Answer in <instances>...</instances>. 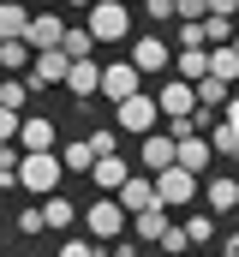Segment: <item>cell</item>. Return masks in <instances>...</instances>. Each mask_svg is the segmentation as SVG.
Returning a JSON list of instances; mask_svg holds the SVG:
<instances>
[{"mask_svg": "<svg viewBox=\"0 0 239 257\" xmlns=\"http://www.w3.org/2000/svg\"><path fill=\"white\" fill-rule=\"evenodd\" d=\"M179 54H185V48H209V42H203V24H185V18H179Z\"/></svg>", "mask_w": 239, "mask_h": 257, "instance_id": "8d00e7d4", "label": "cell"}, {"mask_svg": "<svg viewBox=\"0 0 239 257\" xmlns=\"http://www.w3.org/2000/svg\"><path fill=\"white\" fill-rule=\"evenodd\" d=\"M120 6H138V0H120Z\"/></svg>", "mask_w": 239, "mask_h": 257, "instance_id": "7bdbcfd3", "label": "cell"}, {"mask_svg": "<svg viewBox=\"0 0 239 257\" xmlns=\"http://www.w3.org/2000/svg\"><path fill=\"white\" fill-rule=\"evenodd\" d=\"M66 90H72L78 102L102 96V60H72V66H66Z\"/></svg>", "mask_w": 239, "mask_h": 257, "instance_id": "30bf717a", "label": "cell"}, {"mask_svg": "<svg viewBox=\"0 0 239 257\" xmlns=\"http://www.w3.org/2000/svg\"><path fill=\"white\" fill-rule=\"evenodd\" d=\"M60 150V126L48 114H24L18 120V156H54Z\"/></svg>", "mask_w": 239, "mask_h": 257, "instance_id": "277c9868", "label": "cell"}, {"mask_svg": "<svg viewBox=\"0 0 239 257\" xmlns=\"http://www.w3.org/2000/svg\"><path fill=\"white\" fill-rule=\"evenodd\" d=\"M209 162H215L209 138H179V144H174V168H185V174H203Z\"/></svg>", "mask_w": 239, "mask_h": 257, "instance_id": "9a60e30c", "label": "cell"}, {"mask_svg": "<svg viewBox=\"0 0 239 257\" xmlns=\"http://www.w3.org/2000/svg\"><path fill=\"white\" fill-rule=\"evenodd\" d=\"M72 215H78V203H72V197H42V221H48V227H54V233H66V227H72Z\"/></svg>", "mask_w": 239, "mask_h": 257, "instance_id": "cb8c5ba5", "label": "cell"}, {"mask_svg": "<svg viewBox=\"0 0 239 257\" xmlns=\"http://www.w3.org/2000/svg\"><path fill=\"white\" fill-rule=\"evenodd\" d=\"M60 36H66V18L60 12H30V30H24V42L42 54V48H60Z\"/></svg>", "mask_w": 239, "mask_h": 257, "instance_id": "8fae6325", "label": "cell"}, {"mask_svg": "<svg viewBox=\"0 0 239 257\" xmlns=\"http://www.w3.org/2000/svg\"><path fill=\"white\" fill-rule=\"evenodd\" d=\"M84 144H90V156H96V162H102V156H120V132H114V126H102V132H90V138H84Z\"/></svg>", "mask_w": 239, "mask_h": 257, "instance_id": "f546056e", "label": "cell"}, {"mask_svg": "<svg viewBox=\"0 0 239 257\" xmlns=\"http://www.w3.org/2000/svg\"><path fill=\"white\" fill-rule=\"evenodd\" d=\"M12 227H18V233H24V239H30V233H42V227H48V221H42V203H24V209H18V221H12Z\"/></svg>", "mask_w": 239, "mask_h": 257, "instance_id": "1f68e13d", "label": "cell"}, {"mask_svg": "<svg viewBox=\"0 0 239 257\" xmlns=\"http://www.w3.org/2000/svg\"><path fill=\"white\" fill-rule=\"evenodd\" d=\"M12 138H18V114H6V108H0V144H12Z\"/></svg>", "mask_w": 239, "mask_h": 257, "instance_id": "74e56055", "label": "cell"}, {"mask_svg": "<svg viewBox=\"0 0 239 257\" xmlns=\"http://www.w3.org/2000/svg\"><path fill=\"white\" fill-rule=\"evenodd\" d=\"M150 186H156V203H162V209H174V203H191V197H197V174L162 168V174H150Z\"/></svg>", "mask_w": 239, "mask_h": 257, "instance_id": "52a82bcc", "label": "cell"}, {"mask_svg": "<svg viewBox=\"0 0 239 257\" xmlns=\"http://www.w3.org/2000/svg\"><path fill=\"white\" fill-rule=\"evenodd\" d=\"M60 257H102V245H96V239H72V233H66V239H60Z\"/></svg>", "mask_w": 239, "mask_h": 257, "instance_id": "e575fe53", "label": "cell"}, {"mask_svg": "<svg viewBox=\"0 0 239 257\" xmlns=\"http://www.w3.org/2000/svg\"><path fill=\"white\" fill-rule=\"evenodd\" d=\"M138 12L156 18V24H174V0H138Z\"/></svg>", "mask_w": 239, "mask_h": 257, "instance_id": "d590c367", "label": "cell"}, {"mask_svg": "<svg viewBox=\"0 0 239 257\" xmlns=\"http://www.w3.org/2000/svg\"><path fill=\"white\" fill-rule=\"evenodd\" d=\"M156 108H162V120H174V114H191V108H197V96H191V84H185V78H162Z\"/></svg>", "mask_w": 239, "mask_h": 257, "instance_id": "4fadbf2b", "label": "cell"}, {"mask_svg": "<svg viewBox=\"0 0 239 257\" xmlns=\"http://www.w3.org/2000/svg\"><path fill=\"white\" fill-rule=\"evenodd\" d=\"M0 192H18V150L0 144Z\"/></svg>", "mask_w": 239, "mask_h": 257, "instance_id": "4dcf8cb0", "label": "cell"}, {"mask_svg": "<svg viewBox=\"0 0 239 257\" xmlns=\"http://www.w3.org/2000/svg\"><path fill=\"white\" fill-rule=\"evenodd\" d=\"M60 54H66V60H90V54H96V36H90L84 24H66V36H60Z\"/></svg>", "mask_w": 239, "mask_h": 257, "instance_id": "7402d4cb", "label": "cell"}, {"mask_svg": "<svg viewBox=\"0 0 239 257\" xmlns=\"http://www.w3.org/2000/svg\"><path fill=\"white\" fill-rule=\"evenodd\" d=\"M209 78H221V84L239 78V54H233V48H209Z\"/></svg>", "mask_w": 239, "mask_h": 257, "instance_id": "83f0119b", "label": "cell"}, {"mask_svg": "<svg viewBox=\"0 0 239 257\" xmlns=\"http://www.w3.org/2000/svg\"><path fill=\"white\" fill-rule=\"evenodd\" d=\"M90 180H96V186H102V197H114L120 186H126V180H132V168H126V156H102V162H96V168H90Z\"/></svg>", "mask_w": 239, "mask_h": 257, "instance_id": "2e32d148", "label": "cell"}, {"mask_svg": "<svg viewBox=\"0 0 239 257\" xmlns=\"http://www.w3.org/2000/svg\"><path fill=\"white\" fill-rule=\"evenodd\" d=\"M132 227H138L144 245H162V233H168L174 221H168V209H144V215H132Z\"/></svg>", "mask_w": 239, "mask_h": 257, "instance_id": "603a6c76", "label": "cell"}, {"mask_svg": "<svg viewBox=\"0 0 239 257\" xmlns=\"http://www.w3.org/2000/svg\"><path fill=\"white\" fill-rule=\"evenodd\" d=\"M138 162H144L150 174L174 168V138H168V132H150V138H144V150H138Z\"/></svg>", "mask_w": 239, "mask_h": 257, "instance_id": "e0dca14e", "label": "cell"}, {"mask_svg": "<svg viewBox=\"0 0 239 257\" xmlns=\"http://www.w3.org/2000/svg\"><path fill=\"white\" fill-rule=\"evenodd\" d=\"M24 96H30V84H24V78H0V108H6V114H18V120H24Z\"/></svg>", "mask_w": 239, "mask_h": 257, "instance_id": "4316f807", "label": "cell"}, {"mask_svg": "<svg viewBox=\"0 0 239 257\" xmlns=\"http://www.w3.org/2000/svg\"><path fill=\"white\" fill-rule=\"evenodd\" d=\"M114 203L126 209V215H144V209H162V203H156V186H150L144 174H132V180H126V186L114 192Z\"/></svg>", "mask_w": 239, "mask_h": 257, "instance_id": "7c38bea8", "label": "cell"}, {"mask_svg": "<svg viewBox=\"0 0 239 257\" xmlns=\"http://www.w3.org/2000/svg\"><path fill=\"white\" fill-rule=\"evenodd\" d=\"M138 84H144V78H138V66L132 60H108L102 66V96H108V102H126V96H138Z\"/></svg>", "mask_w": 239, "mask_h": 257, "instance_id": "ba28073f", "label": "cell"}, {"mask_svg": "<svg viewBox=\"0 0 239 257\" xmlns=\"http://www.w3.org/2000/svg\"><path fill=\"white\" fill-rule=\"evenodd\" d=\"M24 30H30L24 0H0V42H24Z\"/></svg>", "mask_w": 239, "mask_h": 257, "instance_id": "ac0fdd59", "label": "cell"}, {"mask_svg": "<svg viewBox=\"0 0 239 257\" xmlns=\"http://www.w3.org/2000/svg\"><path fill=\"white\" fill-rule=\"evenodd\" d=\"M66 6H78V12H90V6H96V0H66Z\"/></svg>", "mask_w": 239, "mask_h": 257, "instance_id": "b9f144b4", "label": "cell"}, {"mask_svg": "<svg viewBox=\"0 0 239 257\" xmlns=\"http://www.w3.org/2000/svg\"><path fill=\"white\" fill-rule=\"evenodd\" d=\"M66 54H60V48H42V54H36V60H30V72H24V84H30V90H48V84H66Z\"/></svg>", "mask_w": 239, "mask_h": 257, "instance_id": "9c48e42d", "label": "cell"}, {"mask_svg": "<svg viewBox=\"0 0 239 257\" xmlns=\"http://www.w3.org/2000/svg\"><path fill=\"white\" fill-rule=\"evenodd\" d=\"M174 18H185V24H203V18H209V0H174Z\"/></svg>", "mask_w": 239, "mask_h": 257, "instance_id": "836d02e7", "label": "cell"}, {"mask_svg": "<svg viewBox=\"0 0 239 257\" xmlns=\"http://www.w3.org/2000/svg\"><path fill=\"white\" fill-rule=\"evenodd\" d=\"M174 78H185V84L209 78V48H185V54H174Z\"/></svg>", "mask_w": 239, "mask_h": 257, "instance_id": "44dd1931", "label": "cell"}, {"mask_svg": "<svg viewBox=\"0 0 239 257\" xmlns=\"http://www.w3.org/2000/svg\"><path fill=\"white\" fill-rule=\"evenodd\" d=\"M209 150H215V156H239V126L233 120H215V126H209Z\"/></svg>", "mask_w": 239, "mask_h": 257, "instance_id": "484cf974", "label": "cell"}, {"mask_svg": "<svg viewBox=\"0 0 239 257\" xmlns=\"http://www.w3.org/2000/svg\"><path fill=\"white\" fill-rule=\"evenodd\" d=\"M60 156H18V192H36V197H54L60 192Z\"/></svg>", "mask_w": 239, "mask_h": 257, "instance_id": "7a4b0ae2", "label": "cell"}, {"mask_svg": "<svg viewBox=\"0 0 239 257\" xmlns=\"http://www.w3.org/2000/svg\"><path fill=\"white\" fill-rule=\"evenodd\" d=\"M126 221H132V215L120 209L114 197H96V203H84V227H90V239H96V245H114Z\"/></svg>", "mask_w": 239, "mask_h": 257, "instance_id": "3957f363", "label": "cell"}, {"mask_svg": "<svg viewBox=\"0 0 239 257\" xmlns=\"http://www.w3.org/2000/svg\"><path fill=\"white\" fill-rule=\"evenodd\" d=\"M191 96H197V114H209V120H215V114L233 102V84H221V78H197V84H191Z\"/></svg>", "mask_w": 239, "mask_h": 257, "instance_id": "5bb4252c", "label": "cell"}, {"mask_svg": "<svg viewBox=\"0 0 239 257\" xmlns=\"http://www.w3.org/2000/svg\"><path fill=\"white\" fill-rule=\"evenodd\" d=\"M203 203H209L215 215H227V209H239V180H227V174H215V180H209V192H203Z\"/></svg>", "mask_w": 239, "mask_h": 257, "instance_id": "ffe728a7", "label": "cell"}, {"mask_svg": "<svg viewBox=\"0 0 239 257\" xmlns=\"http://www.w3.org/2000/svg\"><path fill=\"white\" fill-rule=\"evenodd\" d=\"M221 120H233V126H239V96L227 102V108H221Z\"/></svg>", "mask_w": 239, "mask_h": 257, "instance_id": "60d3db41", "label": "cell"}, {"mask_svg": "<svg viewBox=\"0 0 239 257\" xmlns=\"http://www.w3.org/2000/svg\"><path fill=\"white\" fill-rule=\"evenodd\" d=\"M36 60V48L30 42H0V78H24Z\"/></svg>", "mask_w": 239, "mask_h": 257, "instance_id": "d6986e66", "label": "cell"}, {"mask_svg": "<svg viewBox=\"0 0 239 257\" xmlns=\"http://www.w3.org/2000/svg\"><path fill=\"white\" fill-rule=\"evenodd\" d=\"M102 257H138V245L132 239H114V245H102Z\"/></svg>", "mask_w": 239, "mask_h": 257, "instance_id": "f35d334b", "label": "cell"}, {"mask_svg": "<svg viewBox=\"0 0 239 257\" xmlns=\"http://www.w3.org/2000/svg\"><path fill=\"white\" fill-rule=\"evenodd\" d=\"M84 30H90L96 42H126V36H132V6H120V0H96L90 18H84Z\"/></svg>", "mask_w": 239, "mask_h": 257, "instance_id": "6da1fadb", "label": "cell"}, {"mask_svg": "<svg viewBox=\"0 0 239 257\" xmlns=\"http://www.w3.org/2000/svg\"><path fill=\"white\" fill-rule=\"evenodd\" d=\"M132 66H138V78H168L174 72V48L162 36H138L132 42Z\"/></svg>", "mask_w": 239, "mask_h": 257, "instance_id": "8992f818", "label": "cell"}, {"mask_svg": "<svg viewBox=\"0 0 239 257\" xmlns=\"http://www.w3.org/2000/svg\"><path fill=\"white\" fill-rule=\"evenodd\" d=\"M156 126H162V108H156V96H144V90H138V96H126V102H120V126H114V132L150 138Z\"/></svg>", "mask_w": 239, "mask_h": 257, "instance_id": "5b68a950", "label": "cell"}, {"mask_svg": "<svg viewBox=\"0 0 239 257\" xmlns=\"http://www.w3.org/2000/svg\"><path fill=\"white\" fill-rule=\"evenodd\" d=\"M209 12H215V18H233V12H239V0H209Z\"/></svg>", "mask_w": 239, "mask_h": 257, "instance_id": "ab89813d", "label": "cell"}, {"mask_svg": "<svg viewBox=\"0 0 239 257\" xmlns=\"http://www.w3.org/2000/svg\"><path fill=\"white\" fill-rule=\"evenodd\" d=\"M54 156H60V168H66V174H90V168H96V156H90V144H78V138H72V144H60Z\"/></svg>", "mask_w": 239, "mask_h": 257, "instance_id": "d4e9b609", "label": "cell"}, {"mask_svg": "<svg viewBox=\"0 0 239 257\" xmlns=\"http://www.w3.org/2000/svg\"><path fill=\"white\" fill-rule=\"evenodd\" d=\"M185 239H191V245H209V239H215V215H209V209H197V215L185 221Z\"/></svg>", "mask_w": 239, "mask_h": 257, "instance_id": "f1b7e54d", "label": "cell"}, {"mask_svg": "<svg viewBox=\"0 0 239 257\" xmlns=\"http://www.w3.org/2000/svg\"><path fill=\"white\" fill-rule=\"evenodd\" d=\"M156 251H168V257H191V239H185V227H168Z\"/></svg>", "mask_w": 239, "mask_h": 257, "instance_id": "d6a6232c", "label": "cell"}]
</instances>
